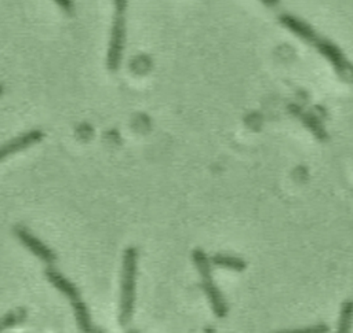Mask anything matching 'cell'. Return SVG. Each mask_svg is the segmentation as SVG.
<instances>
[{"label": "cell", "instance_id": "obj_1", "mask_svg": "<svg viewBox=\"0 0 353 333\" xmlns=\"http://www.w3.org/2000/svg\"><path fill=\"white\" fill-rule=\"evenodd\" d=\"M279 19L284 28H287L290 32L296 34L303 41L313 45L324 58H327L342 78L345 80L353 78V66L335 43L320 36L307 22L299 19L295 15L283 14L280 15Z\"/></svg>", "mask_w": 353, "mask_h": 333}, {"label": "cell", "instance_id": "obj_2", "mask_svg": "<svg viewBox=\"0 0 353 333\" xmlns=\"http://www.w3.org/2000/svg\"><path fill=\"white\" fill-rule=\"evenodd\" d=\"M137 268H138V249L135 246H128L123 252V267H121V282H120L119 323L121 326L128 325L134 315Z\"/></svg>", "mask_w": 353, "mask_h": 333}, {"label": "cell", "instance_id": "obj_3", "mask_svg": "<svg viewBox=\"0 0 353 333\" xmlns=\"http://www.w3.org/2000/svg\"><path fill=\"white\" fill-rule=\"evenodd\" d=\"M192 259H193L194 266L201 277L203 290L210 301V305H211L215 316L225 318L228 315V304H226L223 294L221 293V290L218 289V286L215 285V282L212 279V267H211L210 259L201 249H194L192 252Z\"/></svg>", "mask_w": 353, "mask_h": 333}, {"label": "cell", "instance_id": "obj_4", "mask_svg": "<svg viewBox=\"0 0 353 333\" xmlns=\"http://www.w3.org/2000/svg\"><path fill=\"white\" fill-rule=\"evenodd\" d=\"M125 8L127 1H114V17L106 56V67L109 69V72H116L121 63L125 43Z\"/></svg>", "mask_w": 353, "mask_h": 333}, {"label": "cell", "instance_id": "obj_5", "mask_svg": "<svg viewBox=\"0 0 353 333\" xmlns=\"http://www.w3.org/2000/svg\"><path fill=\"white\" fill-rule=\"evenodd\" d=\"M14 234L25 248H28L36 257H39L46 264L51 266L57 261L55 252L50 246H47L41 239L33 235L25 226L17 224L14 227Z\"/></svg>", "mask_w": 353, "mask_h": 333}, {"label": "cell", "instance_id": "obj_6", "mask_svg": "<svg viewBox=\"0 0 353 333\" xmlns=\"http://www.w3.org/2000/svg\"><path fill=\"white\" fill-rule=\"evenodd\" d=\"M43 136H44V133L40 129H32V131L18 135L14 139L0 144V161H3L4 158H7L11 154H15L21 150L28 149L29 146L39 143L43 139Z\"/></svg>", "mask_w": 353, "mask_h": 333}, {"label": "cell", "instance_id": "obj_7", "mask_svg": "<svg viewBox=\"0 0 353 333\" xmlns=\"http://www.w3.org/2000/svg\"><path fill=\"white\" fill-rule=\"evenodd\" d=\"M44 275L46 278L51 282L52 286H55L62 294H65L69 300L72 299H76L80 296V292L77 289V286L70 282L68 278H65L58 270H55L52 266H48L46 270H44Z\"/></svg>", "mask_w": 353, "mask_h": 333}, {"label": "cell", "instance_id": "obj_8", "mask_svg": "<svg viewBox=\"0 0 353 333\" xmlns=\"http://www.w3.org/2000/svg\"><path fill=\"white\" fill-rule=\"evenodd\" d=\"M74 312V318H76V323L79 326V329L83 333H95L97 327L92 323L91 315H90V310L87 307V304L84 303V300L81 299V296L69 300Z\"/></svg>", "mask_w": 353, "mask_h": 333}, {"label": "cell", "instance_id": "obj_9", "mask_svg": "<svg viewBox=\"0 0 353 333\" xmlns=\"http://www.w3.org/2000/svg\"><path fill=\"white\" fill-rule=\"evenodd\" d=\"M290 109L294 111V114H296L299 118H301V121L314 133V136L317 138V139H320V140H324V139H327V132H325V129L323 128V125L320 124V121L314 117V116H312L310 113H307V111H303L301 107H298V106H290Z\"/></svg>", "mask_w": 353, "mask_h": 333}, {"label": "cell", "instance_id": "obj_10", "mask_svg": "<svg viewBox=\"0 0 353 333\" xmlns=\"http://www.w3.org/2000/svg\"><path fill=\"white\" fill-rule=\"evenodd\" d=\"M216 267L233 270V271H243L245 268V261L241 257L233 256V255H225V253H216L210 260Z\"/></svg>", "mask_w": 353, "mask_h": 333}, {"label": "cell", "instance_id": "obj_11", "mask_svg": "<svg viewBox=\"0 0 353 333\" xmlns=\"http://www.w3.org/2000/svg\"><path fill=\"white\" fill-rule=\"evenodd\" d=\"M353 326V300H346L342 304L336 333H350Z\"/></svg>", "mask_w": 353, "mask_h": 333}, {"label": "cell", "instance_id": "obj_12", "mask_svg": "<svg viewBox=\"0 0 353 333\" xmlns=\"http://www.w3.org/2000/svg\"><path fill=\"white\" fill-rule=\"evenodd\" d=\"M28 311L23 307H18L15 310H11L8 312H6L4 315L0 316V333L4 332L6 329H10L21 322H23L26 319Z\"/></svg>", "mask_w": 353, "mask_h": 333}, {"label": "cell", "instance_id": "obj_13", "mask_svg": "<svg viewBox=\"0 0 353 333\" xmlns=\"http://www.w3.org/2000/svg\"><path fill=\"white\" fill-rule=\"evenodd\" d=\"M330 327L325 323H316L299 329H290V330H280L276 333H328Z\"/></svg>", "mask_w": 353, "mask_h": 333}, {"label": "cell", "instance_id": "obj_14", "mask_svg": "<svg viewBox=\"0 0 353 333\" xmlns=\"http://www.w3.org/2000/svg\"><path fill=\"white\" fill-rule=\"evenodd\" d=\"M61 7H63L65 8V11H68V12H70L72 11V3L70 1H57Z\"/></svg>", "mask_w": 353, "mask_h": 333}, {"label": "cell", "instance_id": "obj_15", "mask_svg": "<svg viewBox=\"0 0 353 333\" xmlns=\"http://www.w3.org/2000/svg\"><path fill=\"white\" fill-rule=\"evenodd\" d=\"M204 333H216V332H215V329H212V327L208 326V327L204 329Z\"/></svg>", "mask_w": 353, "mask_h": 333}, {"label": "cell", "instance_id": "obj_16", "mask_svg": "<svg viewBox=\"0 0 353 333\" xmlns=\"http://www.w3.org/2000/svg\"><path fill=\"white\" fill-rule=\"evenodd\" d=\"M125 333H139L138 330H135V329H128Z\"/></svg>", "mask_w": 353, "mask_h": 333}, {"label": "cell", "instance_id": "obj_17", "mask_svg": "<svg viewBox=\"0 0 353 333\" xmlns=\"http://www.w3.org/2000/svg\"><path fill=\"white\" fill-rule=\"evenodd\" d=\"M95 333H106V332H105L103 329H98V327H97V332H95Z\"/></svg>", "mask_w": 353, "mask_h": 333}, {"label": "cell", "instance_id": "obj_18", "mask_svg": "<svg viewBox=\"0 0 353 333\" xmlns=\"http://www.w3.org/2000/svg\"><path fill=\"white\" fill-rule=\"evenodd\" d=\"M1 92H3V87L0 85V95H1Z\"/></svg>", "mask_w": 353, "mask_h": 333}]
</instances>
